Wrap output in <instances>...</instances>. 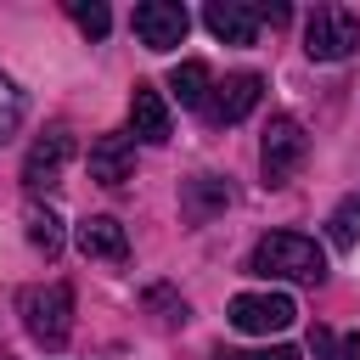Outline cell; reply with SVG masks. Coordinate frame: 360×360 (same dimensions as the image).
Segmentation results:
<instances>
[{
	"label": "cell",
	"mask_w": 360,
	"mask_h": 360,
	"mask_svg": "<svg viewBox=\"0 0 360 360\" xmlns=\"http://www.w3.org/2000/svg\"><path fill=\"white\" fill-rule=\"evenodd\" d=\"M248 276H264V281H326V253L304 231H270L248 253Z\"/></svg>",
	"instance_id": "1"
},
{
	"label": "cell",
	"mask_w": 360,
	"mask_h": 360,
	"mask_svg": "<svg viewBox=\"0 0 360 360\" xmlns=\"http://www.w3.org/2000/svg\"><path fill=\"white\" fill-rule=\"evenodd\" d=\"M17 315L28 326L34 343L45 349H62L68 332H73V287L68 281H45V287H22L17 292Z\"/></svg>",
	"instance_id": "2"
},
{
	"label": "cell",
	"mask_w": 360,
	"mask_h": 360,
	"mask_svg": "<svg viewBox=\"0 0 360 360\" xmlns=\"http://www.w3.org/2000/svg\"><path fill=\"white\" fill-rule=\"evenodd\" d=\"M354 45H360V17H354L349 6H315V11H309V22H304V51H309L315 62H343V56H354Z\"/></svg>",
	"instance_id": "3"
},
{
	"label": "cell",
	"mask_w": 360,
	"mask_h": 360,
	"mask_svg": "<svg viewBox=\"0 0 360 360\" xmlns=\"http://www.w3.org/2000/svg\"><path fill=\"white\" fill-rule=\"evenodd\" d=\"M304 152H309L304 124H298V118H287V112H276V118L264 124V141H259V169H264V186H287V180L298 174Z\"/></svg>",
	"instance_id": "4"
},
{
	"label": "cell",
	"mask_w": 360,
	"mask_h": 360,
	"mask_svg": "<svg viewBox=\"0 0 360 360\" xmlns=\"http://www.w3.org/2000/svg\"><path fill=\"white\" fill-rule=\"evenodd\" d=\"M292 321H298V304L287 292H236L231 298V326L236 332L270 338V332H287Z\"/></svg>",
	"instance_id": "5"
},
{
	"label": "cell",
	"mask_w": 360,
	"mask_h": 360,
	"mask_svg": "<svg viewBox=\"0 0 360 360\" xmlns=\"http://www.w3.org/2000/svg\"><path fill=\"white\" fill-rule=\"evenodd\" d=\"M68 158H73V129H68V124H51V129L28 146V158H22V186H28V191H51V186H62Z\"/></svg>",
	"instance_id": "6"
},
{
	"label": "cell",
	"mask_w": 360,
	"mask_h": 360,
	"mask_svg": "<svg viewBox=\"0 0 360 360\" xmlns=\"http://www.w3.org/2000/svg\"><path fill=\"white\" fill-rule=\"evenodd\" d=\"M129 28H135V39H141L146 51H174V45L186 39L191 17H186V6H174V0H141V6L129 11Z\"/></svg>",
	"instance_id": "7"
},
{
	"label": "cell",
	"mask_w": 360,
	"mask_h": 360,
	"mask_svg": "<svg viewBox=\"0 0 360 360\" xmlns=\"http://www.w3.org/2000/svg\"><path fill=\"white\" fill-rule=\"evenodd\" d=\"M202 22H208V34L225 39V45H253V34H259V11L242 6V0H208Z\"/></svg>",
	"instance_id": "8"
},
{
	"label": "cell",
	"mask_w": 360,
	"mask_h": 360,
	"mask_svg": "<svg viewBox=\"0 0 360 360\" xmlns=\"http://www.w3.org/2000/svg\"><path fill=\"white\" fill-rule=\"evenodd\" d=\"M129 129H135V141H146V146H163V141H169V101H163L152 84H135V90H129Z\"/></svg>",
	"instance_id": "9"
},
{
	"label": "cell",
	"mask_w": 360,
	"mask_h": 360,
	"mask_svg": "<svg viewBox=\"0 0 360 360\" xmlns=\"http://www.w3.org/2000/svg\"><path fill=\"white\" fill-rule=\"evenodd\" d=\"M129 169H135L129 135H96V141H90V180H96V186H124Z\"/></svg>",
	"instance_id": "10"
},
{
	"label": "cell",
	"mask_w": 360,
	"mask_h": 360,
	"mask_svg": "<svg viewBox=\"0 0 360 360\" xmlns=\"http://www.w3.org/2000/svg\"><path fill=\"white\" fill-rule=\"evenodd\" d=\"M79 253L118 264V259L129 253V236H124V225H118L112 214H90V219H79Z\"/></svg>",
	"instance_id": "11"
},
{
	"label": "cell",
	"mask_w": 360,
	"mask_h": 360,
	"mask_svg": "<svg viewBox=\"0 0 360 360\" xmlns=\"http://www.w3.org/2000/svg\"><path fill=\"white\" fill-rule=\"evenodd\" d=\"M259 96H264V79H259V73H231V79L219 84V96H214V118H219V124H242V118L259 107Z\"/></svg>",
	"instance_id": "12"
},
{
	"label": "cell",
	"mask_w": 360,
	"mask_h": 360,
	"mask_svg": "<svg viewBox=\"0 0 360 360\" xmlns=\"http://www.w3.org/2000/svg\"><path fill=\"white\" fill-rule=\"evenodd\" d=\"M208 62H174V73H169V90H174V101L180 107H202L208 101Z\"/></svg>",
	"instance_id": "13"
},
{
	"label": "cell",
	"mask_w": 360,
	"mask_h": 360,
	"mask_svg": "<svg viewBox=\"0 0 360 360\" xmlns=\"http://www.w3.org/2000/svg\"><path fill=\"white\" fill-rule=\"evenodd\" d=\"M22 231H28V242H34L45 259H56V253H62V219H56L51 208L28 202V208H22Z\"/></svg>",
	"instance_id": "14"
},
{
	"label": "cell",
	"mask_w": 360,
	"mask_h": 360,
	"mask_svg": "<svg viewBox=\"0 0 360 360\" xmlns=\"http://www.w3.org/2000/svg\"><path fill=\"white\" fill-rule=\"evenodd\" d=\"M326 236H332V248H360V197H343L338 208H332V219H326Z\"/></svg>",
	"instance_id": "15"
},
{
	"label": "cell",
	"mask_w": 360,
	"mask_h": 360,
	"mask_svg": "<svg viewBox=\"0 0 360 360\" xmlns=\"http://www.w3.org/2000/svg\"><path fill=\"white\" fill-rule=\"evenodd\" d=\"M225 202H231V186L214 180V174H197V180H191V208H186V214H191V219H208V214L225 208Z\"/></svg>",
	"instance_id": "16"
},
{
	"label": "cell",
	"mask_w": 360,
	"mask_h": 360,
	"mask_svg": "<svg viewBox=\"0 0 360 360\" xmlns=\"http://www.w3.org/2000/svg\"><path fill=\"white\" fill-rule=\"evenodd\" d=\"M309 349H315L321 360H360V332L338 338V332H326V326H309Z\"/></svg>",
	"instance_id": "17"
},
{
	"label": "cell",
	"mask_w": 360,
	"mask_h": 360,
	"mask_svg": "<svg viewBox=\"0 0 360 360\" xmlns=\"http://www.w3.org/2000/svg\"><path fill=\"white\" fill-rule=\"evenodd\" d=\"M22 112H28V96L0 73V141H11V135L22 129Z\"/></svg>",
	"instance_id": "18"
},
{
	"label": "cell",
	"mask_w": 360,
	"mask_h": 360,
	"mask_svg": "<svg viewBox=\"0 0 360 360\" xmlns=\"http://www.w3.org/2000/svg\"><path fill=\"white\" fill-rule=\"evenodd\" d=\"M73 22H79L90 39H101V34L112 28V11H107L101 0H73Z\"/></svg>",
	"instance_id": "19"
},
{
	"label": "cell",
	"mask_w": 360,
	"mask_h": 360,
	"mask_svg": "<svg viewBox=\"0 0 360 360\" xmlns=\"http://www.w3.org/2000/svg\"><path fill=\"white\" fill-rule=\"evenodd\" d=\"M236 360H298L292 343H276V349H253V354H236Z\"/></svg>",
	"instance_id": "20"
},
{
	"label": "cell",
	"mask_w": 360,
	"mask_h": 360,
	"mask_svg": "<svg viewBox=\"0 0 360 360\" xmlns=\"http://www.w3.org/2000/svg\"><path fill=\"white\" fill-rule=\"evenodd\" d=\"M259 22H287V6H259Z\"/></svg>",
	"instance_id": "21"
}]
</instances>
